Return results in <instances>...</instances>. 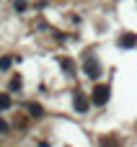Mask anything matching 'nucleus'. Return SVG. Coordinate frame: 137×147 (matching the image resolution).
<instances>
[{
  "instance_id": "obj_1",
  "label": "nucleus",
  "mask_w": 137,
  "mask_h": 147,
  "mask_svg": "<svg viewBox=\"0 0 137 147\" xmlns=\"http://www.w3.org/2000/svg\"><path fill=\"white\" fill-rule=\"evenodd\" d=\"M106 98H109V85H98L93 90V103H106Z\"/></svg>"
}]
</instances>
